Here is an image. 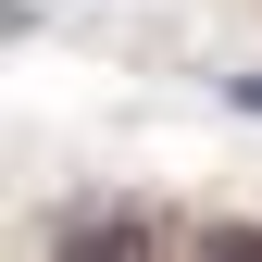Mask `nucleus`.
<instances>
[{
	"label": "nucleus",
	"instance_id": "1",
	"mask_svg": "<svg viewBox=\"0 0 262 262\" xmlns=\"http://www.w3.org/2000/svg\"><path fill=\"white\" fill-rule=\"evenodd\" d=\"M50 262H150V225H138V212H75V225L50 237Z\"/></svg>",
	"mask_w": 262,
	"mask_h": 262
},
{
	"label": "nucleus",
	"instance_id": "3",
	"mask_svg": "<svg viewBox=\"0 0 262 262\" xmlns=\"http://www.w3.org/2000/svg\"><path fill=\"white\" fill-rule=\"evenodd\" d=\"M237 113H262V75H237Z\"/></svg>",
	"mask_w": 262,
	"mask_h": 262
},
{
	"label": "nucleus",
	"instance_id": "2",
	"mask_svg": "<svg viewBox=\"0 0 262 262\" xmlns=\"http://www.w3.org/2000/svg\"><path fill=\"white\" fill-rule=\"evenodd\" d=\"M200 262H262V225H225V237H200Z\"/></svg>",
	"mask_w": 262,
	"mask_h": 262
}]
</instances>
